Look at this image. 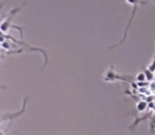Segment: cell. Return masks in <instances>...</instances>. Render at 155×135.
Listing matches in <instances>:
<instances>
[{"label": "cell", "mask_w": 155, "mask_h": 135, "mask_svg": "<svg viewBox=\"0 0 155 135\" xmlns=\"http://www.w3.org/2000/svg\"><path fill=\"white\" fill-rule=\"evenodd\" d=\"M136 79H137V81H139V82H143L145 80H147V78H146V74L143 73V72L138 73L136 76Z\"/></svg>", "instance_id": "2"}, {"label": "cell", "mask_w": 155, "mask_h": 135, "mask_svg": "<svg viewBox=\"0 0 155 135\" xmlns=\"http://www.w3.org/2000/svg\"><path fill=\"white\" fill-rule=\"evenodd\" d=\"M126 1L128 2L129 4H131V5L133 6L132 14H131V17H130V20H129V22H128V25H127V27H126V30H124V38L121 39V40L119 41V42L117 43V44H115V45H113V47H111V49H114L115 47H117V45L121 44V43H123L124 41L126 40V38H127V35H128V30H129V28H130L131 23H132L133 19H134L135 13H136V10H137V8H138V4H146V3H147V1H143V0H126Z\"/></svg>", "instance_id": "1"}, {"label": "cell", "mask_w": 155, "mask_h": 135, "mask_svg": "<svg viewBox=\"0 0 155 135\" xmlns=\"http://www.w3.org/2000/svg\"><path fill=\"white\" fill-rule=\"evenodd\" d=\"M145 74H146V78H147V80H152L153 79V76H154V73L153 72H151L149 69H147L145 71Z\"/></svg>", "instance_id": "4"}, {"label": "cell", "mask_w": 155, "mask_h": 135, "mask_svg": "<svg viewBox=\"0 0 155 135\" xmlns=\"http://www.w3.org/2000/svg\"><path fill=\"white\" fill-rule=\"evenodd\" d=\"M152 1H153V2H154V3H155V0H152Z\"/></svg>", "instance_id": "6"}, {"label": "cell", "mask_w": 155, "mask_h": 135, "mask_svg": "<svg viewBox=\"0 0 155 135\" xmlns=\"http://www.w3.org/2000/svg\"><path fill=\"white\" fill-rule=\"evenodd\" d=\"M148 69H149L150 71H151V72H153V73H154V72H155V59H154V61L152 62V64H150L149 67H148Z\"/></svg>", "instance_id": "5"}, {"label": "cell", "mask_w": 155, "mask_h": 135, "mask_svg": "<svg viewBox=\"0 0 155 135\" xmlns=\"http://www.w3.org/2000/svg\"><path fill=\"white\" fill-rule=\"evenodd\" d=\"M136 108L138 111H143V110H146V108H147V104H146L145 101H139L138 104H137Z\"/></svg>", "instance_id": "3"}, {"label": "cell", "mask_w": 155, "mask_h": 135, "mask_svg": "<svg viewBox=\"0 0 155 135\" xmlns=\"http://www.w3.org/2000/svg\"><path fill=\"white\" fill-rule=\"evenodd\" d=\"M154 77H155V72H154Z\"/></svg>", "instance_id": "7"}]
</instances>
